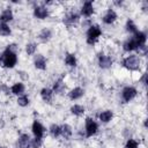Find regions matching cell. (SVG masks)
I'll return each mask as SVG.
<instances>
[{
	"label": "cell",
	"mask_w": 148,
	"mask_h": 148,
	"mask_svg": "<svg viewBox=\"0 0 148 148\" xmlns=\"http://www.w3.org/2000/svg\"><path fill=\"white\" fill-rule=\"evenodd\" d=\"M0 58H1V61H2L3 66L7 67V68H13L16 65V62H17L16 53L13 52V51H10L9 49H7L2 53V57H0Z\"/></svg>",
	"instance_id": "1"
},
{
	"label": "cell",
	"mask_w": 148,
	"mask_h": 148,
	"mask_svg": "<svg viewBox=\"0 0 148 148\" xmlns=\"http://www.w3.org/2000/svg\"><path fill=\"white\" fill-rule=\"evenodd\" d=\"M102 35V30L98 25H91L87 32V43L92 45L98 39V37Z\"/></svg>",
	"instance_id": "2"
},
{
	"label": "cell",
	"mask_w": 148,
	"mask_h": 148,
	"mask_svg": "<svg viewBox=\"0 0 148 148\" xmlns=\"http://www.w3.org/2000/svg\"><path fill=\"white\" fill-rule=\"evenodd\" d=\"M123 65L131 71H135L140 67V59L136 56H130L123 60Z\"/></svg>",
	"instance_id": "3"
},
{
	"label": "cell",
	"mask_w": 148,
	"mask_h": 148,
	"mask_svg": "<svg viewBox=\"0 0 148 148\" xmlns=\"http://www.w3.org/2000/svg\"><path fill=\"white\" fill-rule=\"evenodd\" d=\"M97 130H98L97 124L92 119L87 118L86 119V134H87V136H92L94 134H96Z\"/></svg>",
	"instance_id": "4"
},
{
	"label": "cell",
	"mask_w": 148,
	"mask_h": 148,
	"mask_svg": "<svg viewBox=\"0 0 148 148\" xmlns=\"http://www.w3.org/2000/svg\"><path fill=\"white\" fill-rule=\"evenodd\" d=\"M123 98L125 102H130L131 99H133L136 96V89L133 87H126L123 90Z\"/></svg>",
	"instance_id": "5"
},
{
	"label": "cell",
	"mask_w": 148,
	"mask_h": 148,
	"mask_svg": "<svg viewBox=\"0 0 148 148\" xmlns=\"http://www.w3.org/2000/svg\"><path fill=\"white\" fill-rule=\"evenodd\" d=\"M44 132H45V128L43 127V125L40 123H38L37 120L34 121V124H32V133L35 134V136L36 138H42Z\"/></svg>",
	"instance_id": "6"
},
{
	"label": "cell",
	"mask_w": 148,
	"mask_h": 148,
	"mask_svg": "<svg viewBox=\"0 0 148 148\" xmlns=\"http://www.w3.org/2000/svg\"><path fill=\"white\" fill-rule=\"evenodd\" d=\"M132 38H133V39H134V42L136 43L138 47H139V46H141V45H145L146 39H147L146 34H145V32H141V31H136Z\"/></svg>",
	"instance_id": "7"
},
{
	"label": "cell",
	"mask_w": 148,
	"mask_h": 148,
	"mask_svg": "<svg viewBox=\"0 0 148 148\" xmlns=\"http://www.w3.org/2000/svg\"><path fill=\"white\" fill-rule=\"evenodd\" d=\"M81 13H82V15H84V16H90V15L94 13L92 2H91V1H86V2L83 3V6H82Z\"/></svg>",
	"instance_id": "8"
},
{
	"label": "cell",
	"mask_w": 148,
	"mask_h": 148,
	"mask_svg": "<svg viewBox=\"0 0 148 148\" xmlns=\"http://www.w3.org/2000/svg\"><path fill=\"white\" fill-rule=\"evenodd\" d=\"M34 14L37 18H45L47 16V9L44 7V6H37L34 10Z\"/></svg>",
	"instance_id": "9"
},
{
	"label": "cell",
	"mask_w": 148,
	"mask_h": 148,
	"mask_svg": "<svg viewBox=\"0 0 148 148\" xmlns=\"http://www.w3.org/2000/svg\"><path fill=\"white\" fill-rule=\"evenodd\" d=\"M116 18H117V14H116V12L112 10V9H109L108 13H106V14L104 15V17H103V22L106 23V24H110V23L114 22Z\"/></svg>",
	"instance_id": "10"
},
{
	"label": "cell",
	"mask_w": 148,
	"mask_h": 148,
	"mask_svg": "<svg viewBox=\"0 0 148 148\" xmlns=\"http://www.w3.org/2000/svg\"><path fill=\"white\" fill-rule=\"evenodd\" d=\"M98 64H99V67L102 68H109L112 65V59L108 56H99Z\"/></svg>",
	"instance_id": "11"
},
{
	"label": "cell",
	"mask_w": 148,
	"mask_h": 148,
	"mask_svg": "<svg viewBox=\"0 0 148 148\" xmlns=\"http://www.w3.org/2000/svg\"><path fill=\"white\" fill-rule=\"evenodd\" d=\"M30 138H29V135L28 134H22L21 136H20V139H18V147L20 148H29V147H31L30 146Z\"/></svg>",
	"instance_id": "12"
},
{
	"label": "cell",
	"mask_w": 148,
	"mask_h": 148,
	"mask_svg": "<svg viewBox=\"0 0 148 148\" xmlns=\"http://www.w3.org/2000/svg\"><path fill=\"white\" fill-rule=\"evenodd\" d=\"M35 67L38 69H45L46 68V60L42 54L36 56L35 58Z\"/></svg>",
	"instance_id": "13"
},
{
	"label": "cell",
	"mask_w": 148,
	"mask_h": 148,
	"mask_svg": "<svg viewBox=\"0 0 148 148\" xmlns=\"http://www.w3.org/2000/svg\"><path fill=\"white\" fill-rule=\"evenodd\" d=\"M83 94H84L83 89L80 88V87H76V88H74L73 90H71V92H69V98H71V99H79V98H81V97L83 96Z\"/></svg>",
	"instance_id": "14"
},
{
	"label": "cell",
	"mask_w": 148,
	"mask_h": 148,
	"mask_svg": "<svg viewBox=\"0 0 148 148\" xmlns=\"http://www.w3.org/2000/svg\"><path fill=\"white\" fill-rule=\"evenodd\" d=\"M123 47H124V50H125V51L130 52V51L136 50V49H138V45H136V43L134 42V39H133V38H131V39H128V40H126V42L124 43Z\"/></svg>",
	"instance_id": "15"
},
{
	"label": "cell",
	"mask_w": 148,
	"mask_h": 148,
	"mask_svg": "<svg viewBox=\"0 0 148 148\" xmlns=\"http://www.w3.org/2000/svg\"><path fill=\"white\" fill-rule=\"evenodd\" d=\"M40 95H42V98L46 102H50L52 99V95H53V91L49 88H43L42 91H40Z\"/></svg>",
	"instance_id": "16"
},
{
	"label": "cell",
	"mask_w": 148,
	"mask_h": 148,
	"mask_svg": "<svg viewBox=\"0 0 148 148\" xmlns=\"http://www.w3.org/2000/svg\"><path fill=\"white\" fill-rule=\"evenodd\" d=\"M0 20L2 21V23H6L8 21H12L13 20V13H12V10L10 9L3 10L2 14H1V16H0Z\"/></svg>",
	"instance_id": "17"
},
{
	"label": "cell",
	"mask_w": 148,
	"mask_h": 148,
	"mask_svg": "<svg viewBox=\"0 0 148 148\" xmlns=\"http://www.w3.org/2000/svg\"><path fill=\"white\" fill-rule=\"evenodd\" d=\"M112 116H113L112 111L106 110V111H104V112H102V113L99 114V119H101V121H103V123H109V121L112 119Z\"/></svg>",
	"instance_id": "18"
},
{
	"label": "cell",
	"mask_w": 148,
	"mask_h": 148,
	"mask_svg": "<svg viewBox=\"0 0 148 148\" xmlns=\"http://www.w3.org/2000/svg\"><path fill=\"white\" fill-rule=\"evenodd\" d=\"M12 92L15 94V95H22L24 92V86L23 83H15L13 87H12Z\"/></svg>",
	"instance_id": "19"
},
{
	"label": "cell",
	"mask_w": 148,
	"mask_h": 148,
	"mask_svg": "<svg viewBox=\"0 0 148 148\" xmlns=\"http://www.w3.org/2000/svg\"><path fill=\"white\" fill-rule=\"evenodd\" d=\"M71 111H72V113L75 114V116H82V114L84 113V108H83L82 105L75 104V105H73V106L71 108Z\"/></svg>",
	"instance_id": "20"
},
{
	"label": "cell",
	"mask_w": 148,
	"mask_h": 148,
	"mask_svg": "<svg viewBox=\"0 0 148 148\" xmlns=\"http://www.w3.org/2000/svg\"><path fill=\"white\" fill-rule=\"evenodd\" d=\"M51 36H52V34H51V30H50V29H43V30L40 31V34H39V38H40L43 42L49 40V39L51 38Z\"/></svg>",
	"instance_id": "21"
},
{
	"label": "cell",
	"mask_w": 148,
	"mask_h": 148,
	"mask_svg": "<svg viewBox=\"0 0 148 148\" xmlns=\"http://www.w3.org/2000/svg\"><path fill=\"white\" fill-rule=\"evenodd\" d=\"M65 62H66V65H68V66H71V67L76 66V59H75V56L68 53V54L66 56V58H65Z\"/></svg>",
	"instance_id": "22"
},
{
	"label": "cell",
	"mask_w": 148,
	"mask_h": 148,
	"mask_svg": "<svg viewBox=\"0 0 148 148\" xmlns=\"http://www.w3.org/2000/svg\"><path fill=\"white\" fill-rule=\"evenodd\" d=\"M50 133H51V135L53 138H57V136H59L61 134V127L58 126V125H56V124H53L50 127Z\"/></svg>",
	"instance_id": "23"
},
{
	"label": "cell",
	"mask_w": 148,
	"mask_h": 148,
	"mask_svg": "<svg viewBox=\"0 0 148 148\" xmlns=\"http://www.w3.org/2000/svg\"><path fill=\"white\" fill-rule=\"evenodd\" d=\"M61 134H62L64 138L68 139V138L72 135V128H71V126H69V125H64V126H61Z\"/></svg>",
	"instance_id": "24"
},
{
	"label": "cell",
	"mask_w": 148,
	"mask_h": 148,
	"mask_svg": "<svg viewBox=\"0 0 148 148\" xmlns=\"http://www.w3.org/2000/svg\"><path fill=\"white\" fill-rule=\"evenodd\" d=\"M0 35L1 36H8V35H10V28L6 23H0Z\"/></svg>",
	"instance_id": "25"
},
{
	"label": "cell",
	"mask_w": 148,
	"mask_h": 148,
	"mask_svg": "<svg viewBox=\"0 0 148 148\" xmlns=\"http://www.w3.org/2000/svg\"><path fill=\"white\" fill-rule=\"evenodd\" d=\"M79 21V15L77 14H75V13H73V14H71L68 17H66V20H65V22L66 23H68V24H72V23H75V22H77Z\"/></svg>",
	"instance_id": "26"
},
{
	"label": "cell",
	"mask_w": 148,
	"mask_h": 148,
	"mask_svg": "<svg viewBox=\"0 0 148 148\" xmlns=\"http://www.w3.org/2000/svg\"><path fill=\"white\" fill-rule=\"evenodd\" d=\"M126 30L130 31V32H136V25L134 24V22L132 20H128L127 23H126Z\"/></svg>",
	"instance_id": "27"
},
{
	"label": "cell",
	"mask_w": 148,
	"mask_h": 148,
	"mask_svg": "<svg viewBox=\"0 0 148 148\" xmlns=\"http://www.w3.org/2000/svg\"><path fill=\"white\" fill-rule=\"evenodd\" d=\"M17 103H18V105H21V106H27V105L29 104V98H28L25 95H22V96H20V97L17 98Z\"/></svg>",
	"instance_id": "28"
},
{
	"label": "cell",
	"mask_w": 148,
	"mask_h": 148,
	"mask_svg": "<svg viewBox=\"0 0 148 148\" xmlns=\"http://www.w3.org/2000/svg\"><path fill=\"white\" fill-rule=\"evenodd\" d=\"M30 146L32 148H40L42 146V138H35L30 141Z\"/></svg>",
	"instance_id": "29"
},
{
	"label": "cell",
	"mask_w": 148,
	"mask_h": 148,
	"mask_svg": "<svg viewBox=\"0 0 148 148\" xmlns=\"http://www.w3.org/2000/svg\"><path fill=\"white\" fill-rule=\"evenodd\" d=\"M64 88H65V86H64V83H62L61 81H58V82H56V83H54V87H53V90H54L56 92H58V94H60V92H62V90H64Z\"/></svg>",
	"instance_id": "30"
},
{
	"label": "cell",
	"mask_w": 148,
	"mask_h": 148,
	"mask_svg": "<svg viewBox=\"0 0 148 148\" xmlns=\"http://www.w3.org/2000/svg\"><path fill=\"white\" fill-rule=\"evenodd\" d=\"M36 44L35 43H30V44H27V47H25V51L28 54H34L35 51H36Z\"/></svg>",
	"instance_id": "31"
},
{
	"label": "cell",
	"mask_w": 148,
	"mask_h": 148,
	"mask_svg": "<svg viewBox=\"0 0 148 148\" xmlns=\"http://www.w3.org/2000/svg\"><path fill=\"white\" fill-rule=\"evenodd\" d=\"M126 148H138V142L133 139H130L126 142Z\"/></svg>",
	"instance_id": "32"
},
{
	"label": "cell",
	"mask_w": 148,
	"mask_h": 148,
	"mask_svg": "<svg viewBox=\"0 0 148 148\" xmlns=\"http://www.w3.org/2000/svg\"><path fill=\"white\" fill-rule=\"evenodd\" d=\"M136 50H138L139 54H141V56H146V54H147V51H148V49H147L146 45H141V46H139Z\"/></svg>",
	"instance_id": "33"
},
{
	"label": "cell",
	"mask_w": 148,
	"mask_h": 148,
	"mask_svg": "<svg viewBox=\"0 0 148 148\" xmlns=\"http://www.w3.org/2000/svg\"><path fill=\"white\" fill-rule=\"evenodd\" d=\"M146 74H143V76H142V82H143V84H146Z\"/></svg>",
	"instance_id": "34"
},
{
	"label": "cell",
	"mask_w": 148,
	"mask_h": 148,
	"mask_svg": "<svg viewBox=\"0 0 148 148\" xmlns=\"http://www.w3.org/2000/svg\"><path fill=\"white\" fill-rule=\"evenodd\" d=\"M0 61H1V58H0Z\"/></svg>",
	"instance_id": "35"
}]
</instances>
